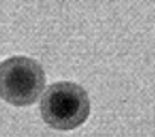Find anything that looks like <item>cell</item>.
Wrapping results in <instances>:
<instances>
[{"label":"cell","instance_id":"obj_1","mask_svg":"<svg viewBox=\"0 0 155 137\" xmlns=\"http://www.w3.org/2000/svg\"><path fill=\"white\" fill-rule=\"evenodd\" d=\"M40 111L50 128L68 131L81 126L88 119L90 99L79 84L59 81L46 90L40 102Z\"/></svg>","mask_w":155,"mask_h":137},{"label":"cell","instance_id":"obj_2","mask_svg":"<svg viewBox=\"0 0 155 137\" xmlns=\"http://www.w3.org/2000/svg\"><path fill=\"white\" fill-rule=\"evenodd\" d=\"M46 87L43 65L28 56H12L0 62V98L15 107L35 104Z\"/></svg>","mask_w":155,"mask_h":137}]
</instances>
